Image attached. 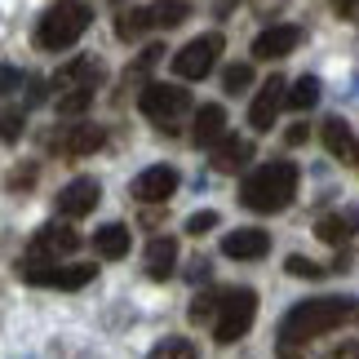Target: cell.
<instances>
[{
    "label": "cell",
    "mask_w": 359,
    "mask_h": 359,
    "mask_svg": "<svg viewBox=\"0 0 359 359\" xmlns=\"http://www.w3.org/2000/svg\"><path fill=\"white\" fill-rule=\"evenodd\" d=\"M341 324H359V302L355 297H315V302H302L280 320V351H297L306 341L333 333Z\"/></svg>",
    "instance_id": "6da1fadb"
},
{
    "label": "cell",
    "mask_w": 359,
    "mask_h": 359,
    "mask_svg": "<svg viewBox=\"0 0 359 359\" xmlns=\"http://www.w3.org/2000/svg\"><path fill=\"white\" fill-rule=\"evenodd\" d=\"M293 196H297V164H288V160L262 164L240 187L244 209H253V213H280V209L293 204Z\"/></svg>",
    "instance_id": "7a4b0ae2"
},
{
    "label": "cell",
    "mask_w": 359,
    "mask_h": 359,
    "mask_svg": "<svg viewBox=\"0 0 359 359\" xmlns=\"http://www.w3.org/2000/svg\"><path fill=\"white\" fill-rule=\"evenodd\" d=\"M89 5H80V0H58L45 18L36 27V45L40 49H72L80 36L89 32Z\"/></svg>",
    "instance_id": "3957f363"
},
{
    "label": "cell",
    "mask_w": 359,
    "mask_h": 359,
    "mask_svg": "<svg viewBox=\"0 0 359 359\" xmlns=\"http://www.w3.org/2000/svg\"><path fill=\"white\" fill-rule=\"evenodd\" d=\"M253 320H257V293L253 288H231V293H222V302H217L213 337L222 341V346H231V341H240L248 328H253Z\"/></svg>",
    "instance_id": "277c9868"
},
{
    "label": "cell",
    "mask_w": 359,
    "mask_h": 359,
    "mask_svg": "<svg viewBox=\"0 0 359 359\" xmlns=\"http://www.w3.org/2000/svg\"><path fill=\"white\" fill-rule=\"evenodd\" d=\"M98 266H53L45 257H27L22 262V280L27 284H45V288H85Z\"/></svg>",
    "instance_id": "5b68a950"
},
{
    "label": "cell",
    "mask_w": 359,
    "mask_h": 359,
    "mask_svg": "<svg viewBox=\"0 0 359 359\" xmlns=\"http://www.w3.org/2000/svg\"><path fill=\"white\" fill-rule=\"evenodd\" d=\"M142 116L147 120H156L160 129H173V120L191 107V93L187 89H177V85H147L142 89Z\"/></svg>",
    "instance_id": "8992f818"
},
{
    "label": "cell",
    "mask_w": 359,
    "mask_h": 359,
    "mask_svg": "<svg viewBox=\"0 0 359 359\" xmlns=\"http://www.w3.org/2000/svg\"><path fill=\"white\" fill-rule=\"evenodd\" d=\"M217 53H222V36H217V32L196 36L187 49H177V53H173V72L182 76V80H204V76L213 72Z\"/></svg>",
    "instance_id": "52a82bcc"
},
{
    "label": "cell",
    "mask_w": 359,
    "mask_h": 359,
    "mask_svg": "<svg viewBox=\"0 0 359 359\" xmlns=\"http://www.w3.org/2000/svg\"><path fill=\"white\" fill-rule=\"evenodd\" d=\"M133 200H142V204H164L177 191V169H169V164H156V169H142L133 177Z\"/></svg>",
    "instance_id": "ba28073f"
},
{
    "label": "cell",
    "mask_w": 359,
    "mask_h": 359,
    "mask_svg": "<svg viewBox=\"0 0 359 359\" xmlns=\"http://www.w3.org/2000/svg\"><path fill=\"white\" fill-rule=\"evenodd\" d=\"M98 200H102V187L93 182V177H76V182H67L58 191V213L62 217H85L98 209Z\"/></svg>",
    "instance_id": "9c48e42d"
},
{
    "label": "cell",
    "mask_w": 359,
    "mask_h": 359,
    "mask_svg": "<svg viewBox=\"0 0 359 359\" xmlns=\"http://www.w3.org/2000/svg\"><path fill=\"white\" fill-rule=\"evenodd\" d=\"M284 80L280 76H271L266 85L257 89V98H253V107H248V124H253L257 133H266L271 124H275V116H280V107H284Z\"/></svg>",
    "instance_id": "30bf717a"
},
{
    "label": "cell",
    "mask_w": 359,
    "mask_h": 359,
    "mask_svg": "<svg viewBox=\"0 0 359 359\" xmlns=\"http://www.w3.org/2000/svg\"><path fill=\"white\" fill-rule=\"evenodd\" d=\"M297 45H302V32L293 22H280V27H266V32L253 40V53L262 62H275V58H288Z\"/></svg>",
    "instance_id": "8fae6325"
},
{
    "label": "cell",
    "mask_w": 359,
    "mask_h": 359,
    "mask_svg": "<svg viewBox=\"0 0 359 359\" xmlns=\"http://www.w3.org/2000/svg\"><path fill=\"white\" fill-rule=\"evenodd\" d=\"M80 248V236L72 226H58V222H49V226H40L36 231V240H32V253L27 257H62V253H76Z\"/></svg>",
    "instance_id": "7c38bea8"
},
{
    "label": "cell",
    "mask_w": 359,
    "mask_h": 359,
    "mask_svg": "<svg viewBox=\"0 0 359 359\" xmlns=\"http://www.w3.org/2000/svg\"><path fill=\"white\" fill-rule=\"evenodd\" d=\"M222 253L236 257V262H257V257L271 253V236L257 231V226H240V231H231V236L222 240Z\"/></svg>",
    "instance_id": "4fadbf2b"
},
{
    "label": "cell",
    "mask_w": 359,
    "mask_h": 359,
    "mask_svg": "<svg viewBox=\"0 0 359 359\" xmlns=\"http://www.w3.org/2000/svg\"><path fill=\"white\" fill-rule=\"evenodd\" d=\"M355 231H359V209H337L315 222V236L324 244H346V240H355Z\"/></svg>",
    "instance_id": "5bb4252c"
},
{
    "label": "cell",
    "mask_w": 359,
    "mask_h": 359,
    "mask_svg": "<svg viewBox=\"0 0 359 359\" xmlns=\"http://www.w3.org/2000/svg\"><path fill=\"white\" fill-rule=\"evenodd\" d=\"M102 142H107V133L98 129V124H76V129H72V133H62L53 147H58L62 156H93V151H98Z\"/></svg>",
    "instance_id": "9a60e30c"
},
{
    "label": "cell",
    "mask_w": 359,
    "mask_h": 359,
    "mask_svg": "<svg viewBox=\"0 0 359 359\" xmlns=\"http://www.w3.org/2000/svg\"><path fill=\"white\" fill-rule=\"evenodd\" d=\"M102 80V62H93V58H76V62H67L58 76H53V85L58 89H93Z\"/></svg>",
    "instance_id": "2e32d148"
},
{
    "label": "cell",
    "mask_w": 359,
    "mask_h": 359,
    "mask_svg": "<svg viewBox=\"0 0 359 359\" xmlns=\"http://www.w3.org/2000/svg\"><path fill=\"white\" fill-rule=\"evenodd\" d=\"M248 156H253V147H248L244 137H217V142H213V169H217V173L244 169Z\"/></svg>",
    "instance_id": "e0dca14e"
},
{
    "label": "cell",
    "mask_w": 359,
    "mask_h": 359,
    "mask_svg": "<svg viewBox=\"0 0 359 359\" xmlns=\"http://www.w3.org/2000/svg\"><path fill=\"white\" fill-rule=\"evenodd\" d=\"M173 266H177V240H151L147 244V275L151 280H169L173 275Z\"/></svg>",
    "instance_id": "ac0fdd59"
},
{
    "label": "cell",
    "mask_w": 359,
    "mask_h": 359,
    "mask_svg": "<svg viewBox=\"0 0 359 359\" xmlns=\"http://www.w3.org/2000/svg\"><path fill=\"white\" fill-rule=\"evenodd\" d=\"M93 253L107 257V262L124 257V253H129V226H120V222L98 226V231H93Z\"/></svg>",
    "instance_id": "d6986e66"
},
{
    "label": "cell",
    "mask_w": 359,
    "mask_h": 359,
    "mask_svg": "<svg viewBox=\"0 0 359 359\" xmlns=\"http://www.w3.org/2000/svg\"><path fill=\"white\" fill-rule=\"evenodd\" d=\"M191 133H196L200 147H213L217 137H226V111H222L217 102L200 107V111H196V129H191Z\"/></svg>",
    "instance_id": "ffe728a7"
},
{
    "label": "cell",
    "mask_w": 359,
    "mask_h": 359,
    "mask_svg": "<svg viewBox=\"0 0 359 359\" xmlns=\"http://www.w3.org/2000/svg\"><path fill=\"white\" fill-rule=\"evenodd\" d=\"M324 147H328V156H337V160H355L359 156L351 124H341V120H324Z\"/></svg>",
    "instance_id": "44dd1931"
},
{
    "label": "cell",
    "mask_w": 359,
    "mask_h": 359,
    "mask_svg": "<svg viewBox=\"0 0 359 359\" xmlns=\"http://www.w3.org/2000/svg\"><path fill=\"white\" fill-rule=\"evenodd\" d=\"M147 18H151V27H164V32H169V27H182L191 18V5L187 0H156V5L147 9Z\"/></svg>",
    "instance_id": "7402d4cb"
},
{
    "label": "cell",
    "mask_w": 359,
    "mask_h": 359,
    "mask_svg": "<svg viewBox=\"0 0 359 359\" xmlns=\"http://www.w3.org/2000/svg\"><path fill=\"white\" fill-rule=\"evenodd\" d=\"M284 102L293 107V111H311V107L320 102V80H315V76H302L293 89H284Z\"/></svg>",
    "instance_id": "603a6c76"
},
{
    "label": "cell",
    "mask_w": 359,
    "mask_h": 359,
    "mask_svg": "<svg viewBox=\"0 0 359 359\" xmlns=\"http://www.w3.org/2000/svg\"><path fill=\"white\" fill-rule=\"evenodd\" d=\"M147 359H200V351H196V341H187V337H164Z\"/></svg>",
    "instance_id": "cb8c5ba5"
},
{
    "label": "cell",
    "mask_w": 359,
    "mask_h": 359,
    "mask_svg": "<svg viewBox=\"0 0 359 359\" xmlns=\"http://www.w3.org/2000/svg\"><path fill=\"white\" fill-rule=\"evenodd\" d=\"M142 32H151L147 9H129V13H120V18H116V36L120 40H137Z\"/></svg>",
    "instance_id": "d4e9b609"
},
{
    "label": "cell",
    "mask_w": 359,
    "mask_h": 359,
    "mask_svg": "<svg viewBox=\"0 0 359 359\" xmlns=\"http://www.w3.org/2000/svg\"><path fill=\"white\" fill-rule=\"evenodd\" d=\"M217 302H222V293H217V288H213V293H204V297H196V302H191V320H196V324H213Z\"/></svg>",
    "instance_id": "484cf974"
},
{
    "label": "cell",
    "mask_w": 359,
    "mask_h": 359,
    "mask_svg": "<svg viewBox=\"0 0 359 359\" xmlns=\"http://www.w3.org/2000/svg\"><path fill=\"white\" fill-rule=\"evenodd\" d=\"M222 85H226V93H240V89H248V85H253V67H248V62H236V67H226Z\"/></svg>",
    "instance_id": "4316f807"
},
{
    "label": "cell",
    "mask_w": 359,
    "mask_h": 359,
    "mask_svg": "<svg viewBox=\"0 0 359 359\" xmlns=\"http://www.w3.org/2000/svg\"><path fill=\"white\" fill-rule=\"evenodd\" d=\"M89 102H93V89H72V93H62V98H58V111L62 116H80Z\"/></svg>",
    "instance_id": "83f0119b"
},
{
    "label": "cell",
    "mask_w": 359,
    "mask_h": 359,
    "mask_svg": "<svg viewBox=\"0 0 359 359\" xmlns=\"http://www.w3.org/2000/svg\"><path fill=\"white\" fill-rule=\"evenodd\" d=\"M284 266H288V275H297V280H320V275H324L320 262H311V257H302V253H293Z\"/></svg>",
    "instance_id": "f1b7e54d"
},
{
    "label": "cell",
    "mask_w": 359,
    "mask_h": 359,
    "mask_svg": "<svg viewBox=\"0 0 359 359\" xmlns=\"http://www.w3.org/2000/svg\"><path fill=\"white\" fill-rule=\"evenodd\" d=\"M217 222H222V217H217L213 209H204V213H191V217H187V231H191V236H209Z\"/></svg>",
    "instance_id": "f546056e"
},
{
    "label": "cell",
    "mask_w": 359,
    "mask_h": 359,
    "mask_svg": "<svg viewBox=\"0 0 359 359\" xmlns=\"http://www.w3.org/2000/svg\"><path fill=\"white\" fill-rule=\"evenodd\" d=\"M0 137H5V142H18L22 137V111H0Z\"/></svg>",
    "instance_id": "4dcf8cb0"
},
{
    "label": "cell",
    "mask_w": 359,
    "mask_h": 359,
    "mask_svg": "<svg viewBox=\"0 0 359 359\" xmlns=\"http://www.w3.org/2000/svg\"><path fill=\"white\" fill-rule=\"evenodd\" d=\"M18 85H22V76L13 72V67H0V93H13Z\"/></svg>",
    "instance_id": "1f68e13d"
},
{
    "label": "cell",
    "mask_w": 359,
    "mask_h": 359,
    "mask_svg": "<svg viewBox=\"0 0 359 359\" xmlns=\"http://www.w3.org/2000/svg\"><path fill=\"white\" fill-rule=\"evenodd\" d=\"M333 9H337L346 22H359V0H333Z\"/></svg>",
    "instance_id": "d6a6232c"
},
{
    "label": "cell",
    "mask_w": 359,
    "mask_h": 359,
    "mask_svg": "<svg viewBox=\"0 0 359 359\" xmlns=\"http://www.w3.org/2000/svg\"><path fill=\"white\" fill-rule=\"evenodd\" d=\"M284 142L288 147H302V142H306V124H293V129L284 133Z\"/></svg>",
    "instance_id": "836d02e7"
}]
</instances>
